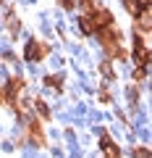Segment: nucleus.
I'll return each mask as SVG.
<instances>
[{
	"instance_id": "obj_1",
	"label": "nucleus",
	"mask_w": 152,
	"mask_h": 158,
	"mask_svg": "<svg viewBox=\"0 0 152 158\" xmlns=\"http://www.w3.org/2000/svg\"><path fill=\"white\" fill-rule=\"evenodd\" d=\"M123 6L129 8L131 13H136V11H139V6H136V0H123Z\"/></svg>"
},
{
	"instance_id": "obj_2",
	"label": "nucleus",
	"mask_w": 152,
	"mask_h": 158,
	"mask_svg": "<svg viewBox=\"0 0 152 158\" xmlns=\"http://www.w3.org/2000/svg\"><path fill=\"white\" fill-rule=\"evenodd\" d=\"M134 158H150V150L147 148H139V150H134Z\"/></svg>"
},
{
	"instance_id": "obj_3",
	"label": "nucleus",
	"mask_w": 152,
	"mask_h": 158,
	"mask_svg": "<svg viewBox=\"0 0 152 158\" xmlns=\"http://www.w3.org/2000/svg\"><path fill=\"white\" fill-rule=\"evenodd\" d=\"M63 3V8H73V0H60Z\"/></svg>"
},
{
	"instance_id": "obj_4",
	"label": "nucleus",
	"mask_w": 152,
	"mask_h": 158,
	"mask_svg": "<svg viewBox=\"0 0 152 158\" xmlns=\"http://www.w3.org/2000/svg\"><path fill=\"white\" fill-rule=\"evenodd\" d=\"M139 3H142V8H147V6H150V0H139Z\"/></svg>"
}]
</instances>
